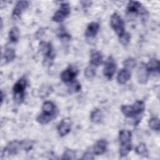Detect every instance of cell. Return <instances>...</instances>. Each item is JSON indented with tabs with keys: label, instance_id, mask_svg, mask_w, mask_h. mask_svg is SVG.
<instances>
[{
	"label": "cell",
	"instance_id": "836d02e7",
	"mask_svg": "<svg viewBox=\"0 0 160 160\" xmlns=\"http://www.w3.org/2000/svg\"><path fill=\"white\" fill-rule=\"evenodd\" d=\"M82 159H87V160H89V159H94V156H93V152H91V151H86V152H84L81 158Z\"/></svg>",
	"mask_w": 160,
	"mask_h": 160
},
{
	"label": "cell",
	"instance_id": "ac0fdd59",
	"mask_svg": "<svg viewBox=\"0 0 160 160\" xmlns=\"http://www.w3.org/2000/svg\"><path fill=\"white\" fill-rule=\"evenodd\" d=\"M121 111L122 114L127 118H132L137 116L132 105H122L121 107Z\"/></svg>",
	"mask_w": 160,
	"mask_h": 160
},
{
	"label": "cell",
	"instance_id": "8fae6325",
	"mask_svg": "<svg viewBox=\"0 0 160 160\" xmlns=\"http://www.w3.org/2000/svg\"><path fill=\"white\" fill-rule=\"evenodd\" d=\"M149 72L147 68L146 64L141 62L137 70V79L139 83L144 84L148 82Z\"/></svg>",
	"mask_w": 160,
	"mask_h": 160
},
{
	"label": "cell",
	"instance_id": "83f0119b",
	"mask_svg": "<svg viewBox=\"0 0 160 160\" xmlns=\"http://www.w3.org/2000/svg\"><path fill=\"white\" fill-rule=\"evenodd\" d=\"M123 65H124V68L130 70L133 69L136 65V61L134 58H128L123 61Z\"/></svg>",
	"mask_w": 160,
	"mask_h": 160
},
{
	"label": "cell",
	"instance_id": "d4e9b609",
	"mask_svg": "<svg viewBox=\"0 0 160 160\" xmlns=\"http://www.w3.org/2000/svg\"><path fill=\"white\" fill-rule=\"evenodd\" d=\"M149 127L153 131L159 132L160 129V122L159 119L156 117L151 118L148 122Z\"/></svg>",
	"mask_w": 160,
	"mask_h": 160
},
{
	"label": "cell",
	"instance_id": "7a4b0ae2",
	"mask_svg": "<svg viewBox=\"0 0 160 160\" xmlns=\"http://www.w3.org/2000/svg\"><path fill=\"white\" fill-rule=\"evenodd\" d=\"M39 49L45 56L43 61V64L46 66L50 65L55 57V54L54 52L53 48L51 43L49 42L42 41L39 43Z\"/></svg>",
	"mask_w": 160,
	"mask_h": 160
},
{
	"label": "cell",
	"instance_id": "ba28073f",
	"mask_svg": "<svg viewBox=\"0 0 160 160\" xmlns=\"http://www.w3.org/2000/svg\"><path fill=\"white\" fill-rule=\"evenodd\" d=\"M42 114L51 118L52 119L56 118L58 114V110L56 105L49 101H45L42 106Z\"/></svg>",
	"mask_w": 160,
	"mask_h": 160
},
{
	"label": "cell",
	"instance_id": "d6a6232c",
	"mask_svg": "<svg viewBox=\"0 0 160 160\" xmlns=\"http://www.w3.org/2000/svg\"><path fill=\"white\" fill-rule=\"evenodd\" d=\"M52 91V89L51 88V86H43V87H42V88L39 91L40 96L42 98L48 97L49 95V94L51 93Z\"/></svg>",
	"mask_w": 160,
	"mask_h": 160
},
{
	"label": "cell",
	"instance_id": "e0dca14e",
	"mask_svg": "<svg viewBox=\"0 0 160 160\" xmlns=\"http://www.w3.org/2000/svg\"><path fill=\"white\" fill-rule=\"evenodd\" d=\"M131 72L129 70L123 68L119 71L117 76V81L119 84H126L131 78Z\"/></svg>",
	"mask_w": 160,
	"mask_h": 160
},
{
	"label": "cell",
	"instance_id": "484cf974",
	"mask_svg": "<svg viewBox=\"0 0 160 160\" xmlns=\"http://www.w3.org/2000/svg\"><path fill=\"white\" fill-rule=\"evenodd\" d=\"M135 151L137 154L141 155L142 156H148V151L146 148V146L144 143H140L135 148Z\"/></svg>",
	"mask_w": 160,
	"mask_h": 160
},
{
	"label": "cell",
	"instance_id": "3957f363",
	"mask_svg": "<svg viewBox=\"0 0 160 160\" xmlns=\"http://www.w3.org/2000/svg\"><path fill=\"white\" fill-rule=\"evenodd\" d=\"M110 24L112 29L115 31L118 38L126 32L124 22L120 15L117 12H114L111 15Z\"/></svg>",
	"mask_w": 160,
	"mask_h": 160
},
{
	"label": "cell",
	"instance_id": "277c9868",
	"mask_svg": "<svg viewBox=\"0 0 160 160\" xmlns=\"http://www.w3.org/2000/svg\"><path fill=\"white\" fill-rule=\"evenodd\" d=\"M117 68L116 63L112 56H109L106 61L103 68V74L108 80H111L116 72Z\"/></svg>",
	"mask_w": 160,
	"mask_h": 160
},
{
	"label": "cell",
	"instance_id": "f546056e",
	"mask_svg": "<svg viewBox=\"0 0 160 160\" xmlns=\"http://www.w3.org/2000/svg\"><path fill=\"white\" fill-rule=\"evenodd\" d=\"M132 149V144L127 145H120L119 147V155L121 157L127 156Z\"/></svg>",
	"mask_w": 160,
	"mask_h": 160
},
{
	"label": "cell",
	"instance_id": "9a60e30c",
	"mask_svg": "<svg viewBox=\"0 0 160 160\" xmlns=\"http://www.w3.org/2000/svg\"><path fill=\"white\" fill-rule=\"evenodd\" d=\"M103 63V56L102 53L98 51H92L90 56L89 64L94 67H98Z\"/></svg>",
	"mask_w": 160,
	"mask_h": 160
},
{
	"label": "cell",
	"instance_id": "603a6c76",
	"mask_svg": "<svg viewBox=\"0 0 160 160\" xmlns=\"http://www.w3.org/2000/svg\"><path fill=\"white\" fill-rule=\"evenodd\" d=\"M132 106L134 109V111L136 112V115L141 114L145 109V104L144 101L141 100H137L136 101L134 104H132Z\"/></svg>",
	"mask_w": 160,
	"mask_h": 160
},
{
	"label": "cell",
	"instance_id": "9c48e42d",
	"mask_svg": "<svg viewBox=\"0 0 160 160\" xmlns=\"http://www.w3.org/2000/svg\"><path fill=\"white\" fill-rule=\"evenodd\" d=\"M71 120L69 118H63L57 127V131L61 137L66 136L71 131Z\"/></svg>",
	"mask_w": 160,
	"mask_h": 160
},
{
	"label": "cell",
	"instance_id": "5bb4252c",
	"mask_svg": "<svg viewBox=\"0 0 160 160\" xmlns=\"http://www.w3.org/2000/svg\"><path fill=\"white\" fill-rule=\"evenodd\" d=\"M99 30V24L96 22H92L89 23L85 31V36L88 39L94 38Z\"/></svg>",
	"mask_w": 160,
	"mask_h": 160
},
{
	"label": "cell",
	"instance_id": "44dd1931",
	"mask_svg": "<svg viewBox=\"0 0 160 160\" xmlns=\"http://www.w3.org/2000/svg\"><path fill=\"white\" fill-rule=\"evenodd\" d=\"M16 58V52L15 51L11 48H8L5 49L4 54H3V59L6 63H9L12 61Z\"/></svg>",
	"mask_w": 160,
	"mask_h": 160
},
{
	"label": "cell",
	"instance_id": "5b68a950",
	"mask_svg": "<svg viewBox=\"0 0 160 160\" xmlns=\"http://www.w3.org/2000/svg\"><path fill=\"white\" fill-rule=\"evenodd\" d=\"M71 12V8L68 2H62L61 4L60 8L54 14L52 17V21L56 22H61L69 16Z\"/></svg>",
	"mask_w": 160,
	"mask_h": 160
},
{
	"label": "cell",
	"instance_id": "7c38bea8",
	"mask_svg": "<svg viewBox=\"0 0 160 160\" xmlns=\"http://www.w3.org/2000/svg\"><path fill=\"white\" fill-rule=\"evenodd\" d=\"M29 6V2L27 1H19L16 2L14 6L12 12V18L14 19H19L23 12V11L27 9Z\"/></svg>",
	"mask_w": 160,
	"mask_h": 160
},
{
	"label": "cell",
	"instance_id": "30bf717a",
	"mask_svg": "<svg viewBox=\"0 0 160 160\" xmlns=\"http://www.w3.org/2000/svg\"><path fill=\"white\" fill-rule=\"evenodd\" d=\"M21 149V141H12L9 142L2 150V155H15Z\"/></svg>",
	"mask_w": 160,
	"mask_h": 160
},
{
	"label": "cell",
	"instance_id": "6da1fadb",
	"mask_svg": "<svg viewBox=\"0 0 160 160\" xmlns=\"http://www.w3.org/2000/svg\"><path fill=\"white\" fill-rule=\"evenodd\" d=\"M28 84L27 79L25 77L21 78L14 84L12 88L13 99L18 104H21L24 99L25 90Z\"/></svg>",
	"mask_w": 160,
	"mask_h": 160
},
{
	"label": "cell",
	"instance_id": "52a82bcc",
	"mask_svg": "<svg viewBox=\"0 0 160 160\" xmlns=\"http://www.w3.org/2000/svg\"><path fill=\"white\" fill-rule=\"evenodd\" d=\"M78 74V69L75 67L69 66L64 69L60 75L61 81L64 83H70L75 80L76 77Z\"/></svg>",
	"mask_w": 160,
	"mask_h": 160
},
{
	"label": "cell",
	"instance_id": "cb8c5ba5",
	"mask_svg": "<svg viewBox=\"0 0 160 160\" xmlns=\"http://www.w3.org/2000/svg\"><path fill=\"white\" fill-rule=\"evenodd\" d=\"M81 89V84L76 80H74L71 82L68 85V92L69 94H73L79 92Z\"/></svg>",
	"mask_w": 160,
	"mask_h": 160
},
{
	"label": "cell",
	"instance_id": "4dcf8cb0",
	"mask_svg": "<svg viewBox=\"0 0 160 160\" xmlns=\"http://www.w3.org/2000/svg\"><path fill=\"white\" fill-rule=\"evenodd\" d=\"M76 158V152L72 149H66L64 151L62 159H74Z\"/></svg>",
	"mask_w": 160,
	"mask_h": 160
},
{
	"label": "cell",
	"instance_id": "ffe728a7",
	"mask_svg": "<svg viewBox=\"0 0 160 160\" xmlns=\"http://www.w3.org/2000/svg\"><path fill=\"white\" fill-rule=\"evenodd\" d=\"M149 72H159V61L156 58H151L146 64Z\"/></svg>",
	"mask_w": 160,
	"mask_h": 160
},
{
	"label": "cell",
	"instance_id": "4fadbf2b",
	"mask_svg": "<svg viewBox=\"0 0 160 160\" xmlns=\"http://www.w3.org/2000/svg\"><path fill=\"white\" fill-rule=\"evenodd\" d=\"M108 148V142L106 139L98 140L92 147V152L94 154L102 155L106 151Z\"/></svg>",
	"mask_w": 160,
	"mask_h": 160
},
{
	"label": "cell",
	"instance_id": "7402d4cb",
	"mask_svg": "<svg viewBox=\"0 0 160 160\" xmlns=\"http://www.w3.org/2000/svg\"><path fill=\"white\" fill-rule=\"evenodd\" d=\"M19 29L18 27H12L9 32V39L11 42H16L19 39Z\"/></svg>",
	"mask_w": 160,
	"mask_h": 160
},
{
	"label": "cell",
	"instance_id": "d6986e66",
	"mask_svg": "<svg viewBox=\"0 0 160 160\" xmlns=\"http://www.w3.org/2000/svg\"><path fill=\"white\" fill-rule=\"evenodd\" d=\"M90 119L94 123H100L102 119V114L101 109L96 108L92 110L90 114Z\"/></svg>",
	"mask_w": 160,
	"mask_h": 160
},
{
	"label": "cell",
	"instance_id": "4316f807",
	"mask_svg": "<svg viewBox=\"0 0 160 160\" xmlns=\"http://www.w3.org/2000/svg\"><path fill=\"white\" fill-rule=\"evenodd\" d=\"M95 67L89 65L84 70V76L88 79H92L96 76Z\"/></svg>",
	"mask_w": 160,
	"mask_h": 160
},
{
	"label": "cell",
	"instance_id": "8992f818",
	"mask_svg": "<svg viewBox=\"0 0 160 160\" xmlns=\"http://www.w3.org/2000/svg\"><path fill=\"white\" fill-rule=\"evenodd\" d=\"M127 12L129 14H136L144 16L147 14L146 9L142 6L141 2L136 1H131L128 2L127 8Z\"/></svg>",
	"mask_w": 160,
	"mask_h": 160
},
{
	"label": "cell",
	"instance_id": "f1b7e54d",
	"mask_svg": "<svg viewBox=\"0 0 160 160\" xmlns=\"http://www.w3.org/2000/svg\"><path fill=\"white\" fill-rule=\"evenodd\" d=\"M34 145V141L31 139H24L21 141V149L28 151L31 150Z\"/></svg>",
	"mask_w": 160,
	"mask_h": 160
},
{
	"label": "cell",
	"instance_id": "1f68e13d",
	"mask_svg": "<svg viewBox=\"0 0 160 160\" xmlns=\"http://www.w3.org/2000/svg\"><path fill=\"white\" fill-rule=\"evenodd\" d=\"M119 42L123 45V46H126L128 44L131 40V35L129 32H125L122 36L119 37Z\"/></svg>",
	"mask_w": 160,
	"mask_h": 160
},
{
	"label": "cell",
	"instance_id": "2e32d148",
	"mask_svg": "<svg viewBox=\"0 0 160 160\" xmlns=\"http://www.w3.org/2000/svg\"><path fill=\"white\" fill-rule=\"evenodd\" d=\"M132 132L128 130H121L119 132V140L120 145H127L131 144Z\"/></svg>",
	"mask_w": 160,
	"mask_h": 160
}]
</instances>
